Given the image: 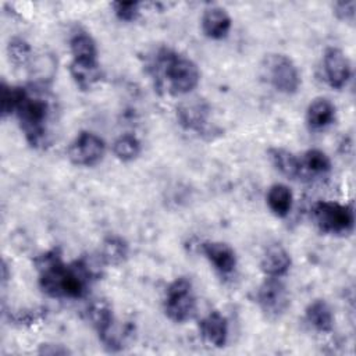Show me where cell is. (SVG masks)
Here are the masks:
<instances>
[{
  "label": "cell",
  "instance_id": "6da1fadb",
  "mask_svg": "<svg viewBox=\"0 0 356 356\" xmlns=\"http://www.w3.org/2000/svg\"><path fill=\"white\" fill-rule=\"evenodd\" d=\"M35 263L40 288L51 298H82L90 281L97 275L93 264L86 259L64 264L57 249L40 254Z\"/></svg>",
  "mask_w": 356,
  "mask_h": 356
},
{
  "label": "cell",
  "instance_id": "7a4b0ae2",
  "mask_svg": "<svg viewBox=\"0 0 356 356\" xmlns=\"http://www.w3.org/2000/svg\"><path fill=\"white\" fill-rule=\"evenodd\" d=\"M50 104L36 89H25V93L15 110L21 129L32 146H39L46 139V122Z\"/></svg>",
  "mask_w": 356,
  "mask_h": 356
},
{
  "label": "cell",
  "instance_id": "3957f363",
  "mask_svg": "<svg viewBox=\"0 0 356 356\" xmlns=\"http://www.w3.org/2000/svg\"><path fill=\"white\" fill-rule=\"evenodd\" d=\"M159 63L163 65L164 76L172 93L185 95L197 86L200 72L192 60L165 50L161 53Z\"/></svg>",
  "mask_w": 356,
  "mask_h": 356
},
{
  "label": "cell",
  "instance_id": "277c9868",
  "mask_svg": "<svg viewBox=\"0 0 356 356\" xmlns=\"http://www.w3.org/2000/svg\"><path fill=\"white\" fill-rule=\"evenodd\" d=\"M164 310L170 320L184 323L191 320L196 312V300L192 291V284L188 278L174 280L165 292Z\"/></svg>",
  "mask_w": 356,
  "mask_h": 356
},
{
  "label": "cell",
  "instance_id": "5b68a950",
  "mask_svg": "<svg viewBox=\"0 0 356 356\" xmlns=\"http://www.w3.org/2000/svg\"><path fill=\"white\" fill-rule=\"evenodd\" d=\"M312 214L316 225L323 232L342 234L348 232L353 225L352 209L337 202H318Z\"/></svg>",
  "mask_w": 356,
  "mask_h": 356
},
{
  "label": "cell",
  "instance_id": "8992f818",
  "mask_svg": "<svg viewBox=\"0 0 356 356\" xmlns=\"http://www.w3.org/2000/svg\"><path fill=\"white\" fill-rule=\"evenodd\" d=\"M267 75L270 83L281 93L292 95L299 89L300 75L293 61L284 54H273L267 58Z\"/></svg>",
  "mask_w": 356,
  "mask_h": 356
},
{
  "label": "cell",
  "instance_id": "52a82bcc",
  "mask_svg": "<svg viewBox=\"0 0 356 356\" xmlns=\"http://www.w3.org/2000/svg\"><path fill=\"white\" fill-rule=\"evenodd\" d=\"M103 139L92 132H81L68 147V159L75 165H95L104 156Z\"/></svg>",
  "mask_w": 356,
  "mask_h": 356
},
{
  "label": "cell",
  "instance_id": "ba28073f",
  "mask_svg": "<svg viewBox=\"0 0 356 356\" xmlns=\"http://www.w3.org/2000/svg\"><path fill=\"white\" fill-rule=\"evenodd\" d=\"M257 303L268 317H280L289 306V296L280 278L268 277L257 289Z\"/></svg>",
  "mask_w": 356,
  "mask_h": 356
},
{
  "label": "cell",
  "instance_id": "9c48e42d",
  "mask_svg": "<svg viewBox=\"0 0 356 356\" xmlns=\"http://www.w3.org/2000/svg\"><path fill=\"white\" fill-rule=\"evenodd\" d=\"M325 79L334 89H341L350 78V64L342 50L330 47L324 53Z\"/></svg>",
  "mask_w": 356,
  "mask_h": 356
},
{
  "label": "cell",
  "instance_id": "30bf717a",
  "mask_svg": "<svg viewBox=\"0 0 356 356\" xmlns=\"http://www.w3.org/2000/svg\"><path fill=\"white\" fill-rule=\"evenodd\" d=\"M177 117L179 124L185 129H193L200 132L206 127L209 117V106L202 99H192L184 102L177 108Z\"/></svg>",
  "mask_w": 356,
  "mask_h": 356
},
{
  "label": "cell",
  "instance_id": "8fae6325",
  "mask_svg": "<svg viewBox=\"0 0 356 356\" xmlns=\"http://www.w3.org/2000/svg\"><path fill=\"white\" fill-rule=\"evenodd\" d=\"M261 271L267 277L280 278L285 275L291 267V256L284 246L274 243L267 248L261 259Z\"/></svg>",
  "mask_w": 356,
  "mask_h": 356
},
{
  "label": "cell",
  "instance_id": "7c38bea8",
  "mask_svg": "<svg viewBox=\"0 0 356 356\" xmlns=\"http://www.w3.org/2000/svg\"><path fill=\"white\" fill-rule=\"evenodd\" d=\"M202 29L210 39H222L231 29V18L221 7H209L202 17Z\"/></svg>",
  "mask_w": 356,
  "mask_h": 356
},
{
  "label": "cell",
  "instance_id": "4fadbf2b",
  "mask_svg": "<svg viewBox=\"0 0 356 356\" xmlns=\"http://www.w3.org/2000/svg\"><path fill=\"white\" fill-rule=\"evenodd\" d=\"M202 249L214 268L221 274H229L235 268L236 256L229 245L224 242H206Z\"/></svg>",
  "mask_w": 356,
  "mask_h": 356
},
{
  "label": "cell",
  "instance_id": "5bb4252c",
  "mask_svg": "<svg viewBox=\"0 0 356 356\" xmlns=\"http://www.w3.org/2000/svg\"><path fill=\"white\" fill-rule=\"evenodd\" d=\"M200 332L210 345L221 348L227 343L228 323L221 313L210 312L200 323Z\"/></svg>",
  "mask_w": 356,
  "mask_h": 356
},
{
  "label": "cell",
  "instance_id": "9a60e30c",
  "mask_svg": "<svg viewBox=\"0 0 356 356\" xmlns=\"http://www.w3.org/2000/svg\"><path fill=\"white\" fill-rule=\"evenodd\" d=\"M70 72L75 83L82 89L88 90L93 88L102 79V70L97 61H76L72 60Z\"/></svg>",
  "mask_w": 356,
  "mask_h": 356
},
{
  "label": "cell",
  "instance_id": "2e32d148",
  "mask_svg": "<svg viewBox=\"0 0 356 356\" xmlns=\"http://www.w3.org/2000/svg\"><path fill=\"white\" fill-rule=\"evenodd\" d=\"M335 118V107L327 99H316L310 103L306 120L310 128L313 129H323L328 127Z\"/></svg>",
  "mask_w": 356,
  "mask_h": 356
},
{
  "label": "cell",
  "instance_id": "e0dca14e",
  "mask_svg": "<svg viewBox=\"0 0 356 356\" xmlns=\"http://www.w3.org/2000/svg\"><path fill=\"white\" fill-rule=\"evenodd\" d=\"M307 321L320 332H330L334 327L332 310L325 300L317 299L306 309Z\"/></svg>",
  "mask_w": 356,
  "mask_h": 356
},
{
  "label": "cell",
  "instance_id": "ac0fdd59",
  "mask_svg": "<svg viewBox=\"0 0 356 356\" xmlns=\"http://www.w3.org/2000/svg\"><path fill=\"white\" fill-rule=\"evenodd\" d=\"M128 256V245L127 242L115 235L107 236L100 248V261L108 266L121 264Z\"/></svg>",
  "mask_w": 356,
  "mask_h": 356
},
{
  "label": "cell",
  "instance_id": "d6986e66",
  "mask_svg": "<svg viewBox=\"0 0 356 356\" xmlns=\"http://www.w3.org/2000/svg\"><path fill=\"white\" fill-rule=\"evenodd\" d=\"M267 204L277 217H286L292 209V192L286 185L275 184L268 189Z\"/></svg>",
  "mask_w": 356,
  "mask_h": 356
},
{
  "label": "cell",
  "instance_id": "ffe728a7",
  "mask_svg": "<svg viewBox=\"0 0 356 356\" xmlns=\"http://www.w3.org/2000/svg\"><path fill=\"white\" fill-rule=\"evenodd\" d=\"M268 153H270L274 167L281 174H284L288 178H292V179H295L296 177L300 175V172H302L300 160L295 154H292L291 152H288L285 149H280V147L270 149Z\"/></svg>",
  "mask_w": 356,
  "mask_h": 356
},
{
  "label": "cell",
  "instance_id": "44dd1931",
  "mask_svg": "<svg viewBox=\"0 0 356 356\" xmlns=\"http://www.w3.org/2000/svg\"><path fill=\"white\" fill-rule=\"evenodd\" d=\"M72 60L76 61H97L96 43L88 33H76L70 42Z\"/></svg>",
  "mask_w": 356,
  "mask_h": 356
},
{
  "label": "cell",
  "instance_id": "7402d4cb",
  "mask_svg": "<svg viewBox=\"0 0 356 356\" xmlns=\"http://www.w3.org/2000/svg\"><path fill=\"white\" fill-rule=\"evenodd\" d=\"M113 153L121 161H131L140 153V142L136 136L125 134L115 139L113 143Z\"/></svg>",
  "mask_w": 356,
  "mask_h": 356
},
{
  "label": "cell",
  "instance_id": "603a6c76",
  "mask_svg": "<svg viewBox=\"0 0 356 356\" xmlns=\"http://www.w3.org/2000/svg\"><path fill=\"white\" fill-rule=\"evenodd\" d=\"M300 167L306 168L312 174H325L331 170V161L324 152L318 149H312L303 154V159L300 160Z\"/></svg>",
  "mask_w": 356,
  "mask_h": 356
},
{
  "label": "cell",
  "instance_id": "cb8c5ba5",
  "mask_svg": "<svg viewBox=\"0 0 356 356\" xmlns=\"http://www.w3.org/2000/svg\"><path fill=\"white\" fill-rule=\"evenodd\" d=\"M24 93L25 88L8 86L4 82L1 83V113L4 117L11 113H15Z\"/></svg>",
  "mask_w": 356,
  "mask_h": 356
},
{
  "label": "cell",
  "instance_id": "d4e9b609",
  "mask_svg": "<svg viewBox=\"0 0 356 356\" xmlns=\"http://www.w3.org/2000/svg\"><path fill=\"white\" fill-rule=\"evenodd\" d=\"M7 51H8L10 60L15 65H24L32 57L31 46L24 39H19V38H14L13 40H10Z\"/></svg>",
  "mask_w": 356,
  "mask_h": 356
},
{
  "label": "cell",
  "instance_id": "484cf974",
  "mask_svg": "<svg viewBox=\"0 0 356 356\" xmlns=\"http://www.w3.org/2000/svg\"><path fill=\"white\" fill-rule=\"evenodd\" d=\"M114 13L121 21H134L138 17V3L117 1L114 3Z\"/></svg>",
  "mask_w": 356,
  "mask_h": 356
},
{
  "label": "cell",
  "instance_id": "4316f807",
  "mask_svg": "<svg viewBox=\"0 0 356 356\" xmlns=\"http://www.w3.org/2000/svg\"><path fill=\"white\" fill-rule=\"evenodd\" d=\"M355 1H339L334 6V13L339 19L352 21L355 17Z\"/></svg>",
  "mask_w": 356,
  "mask_h": 356
},
{
  "label": "cell",
  "instance_id": "83f0119b",
  "mask_svg": "<svg viewBox=\"0 0 356 356\" xmlns=\"http://www.w3.org/2000/svg\"><path fill=\"white\" fill-rule=\"evenodd\" d=\"M39 352H40V353H44V355H65V353H68L67 349H63V348H53V349H49V346H43Z\"/></svg>",
  "mask_w": 356,
  "mask_h": 356
}]
</instances>
